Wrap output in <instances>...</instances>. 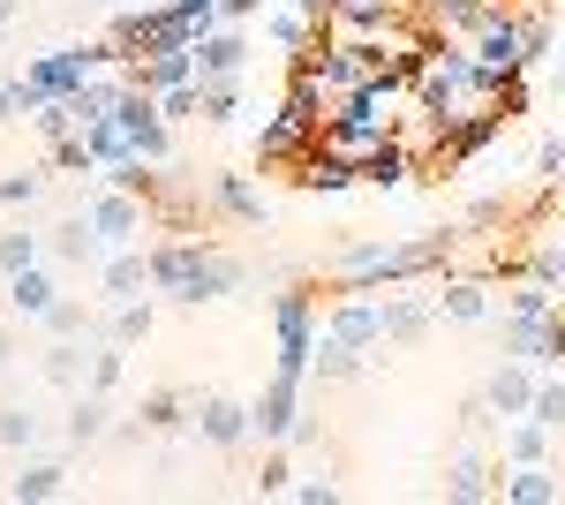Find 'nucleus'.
<instances>
[{
  "instance_id": "1",
  "label": "nucleus",
  "mask_w": 565,
  "mask_h": 505,
  "mask_svg": "<svg viewBox=\"0 0 565 505\" xmlns=\"http://www.w3.org/2000/svg\"><path fill=\"white\" fill-rule=\"evenodd\" d=\"M452 256V234H415V242H348V250L332 256L324 272L340 280V287H392V280H415V272H430Z\"/></svg>"
},
{
  "instance_id": "2",
  "label": "nucleus",
  "mask_w": 565,
  "mask_h": 505,
  "mask_svg": "<svg viewBox=\"0 0 565 505\" xmlns=\"http://www.w3.org/2000/svg\"><path fill=\"white\" fill-rule=\"evenodd\" d=\"M317 333H324V309H317V295H309V287L271 295V339H279V370H287V378H309Z\"/></svg>"
},
{
  "instance_id": "3",
  "label": "nucleus",
  "mask_w": 565,
  "mask_h": 505,
  "mask_svg": "<svg viewBox=\"0 0 565 505\" xmlns=\"http://www.w3.org/2000/svg\"><path fill=\"white\" fill-rule=\"evenodd\" d=\"M114 128L129 136V151L143 159V167H174V136H167V114H159V98L143 84H121V98H114Z\"/></svg>"
},
{
  "instance_id": "4",
  "label": "nucleus",
  "mask_w": 565,
  "mask_h": 505,
  "mask_svg": "<svg viewBox=\"0 0 565 505\" xmlns=\"http://www.w3.org/2000/svg\"><path fill=\"white\" fill-rule=\"evenodd\" d=\"M90 227L106 234V250H136V242H151V204H143V189H121V181H98L84 197Z\"/></svg>"
},
{
  "instance_id": "5",
  "label": "nucleus",
  "mask_w": 565,
  "mask_h": 505,
  "mask_svg": "<svg viewBox=\"0 0 565 505\" xmlns=\"http://www.w3.org/2000/svg\"><path fill=\"white\" fill-rule=\"evenodd\" d=\"M302 385H309V378L271 370V385L249 400V438H264V445H287V438H295V422H302Z\"/></svg>"
},
{
  "instance_id": "6",
  "label": "nucleus",
  "mask_w": 565,
  "mask_h": 505,
  "mask_svg": "<svg viewBox=\"0 0 565 505\" xmlns=\"http://www.w3.org/2000/svg\"><path fill=\"white\" fill-rule=\"evenodd\" d=\"M324 333H332V339H348L354 355L385 347V295H370V287H348V295L324 309Z\"/></svg>"
},
{
  "instance_id": "7",
  "label": "nucleus",
  "mask_w": 565,
  "mask_h": 505,
  "mask_svg": "<svg viewBox=\"0 0 565 505\" xmlns=\"http://www.w3.org/2000/svg\"><path fill=\"white\" fill-rule=\"evenodd\" d=\"M45 256H53V264H68V272H98V264H106V234L90 227L84 204L61 211V219L45 227Z\"/></svg>"
},
{
  "instance_id": "8",
  "label": "nucleus",
  "mask_w": 565,
  "mask_h": 505,
  "mask_svg": "<svg viewBox=\"0 0 565 505\" xmlns=\"http://www.w3.org/2000/svg\"><path fill=\"white\" fill-rule=\"evenodd\" d=\"M189 430L218 445V453H234V445H249V400H234V392H204L196 408H189Z\"/></svg>"
},
{
  "instance_id": "9",
  "label": "nucleus",
  "mask_w": 565,
  "mask_h": 505,
  "mask_svg": "<svg viewBox=\"0 0 565 505\" xmlns=\"http://www.w3.org/2000/svg\"><path fill=\"white\" fill-rule=\"evenodd\" d=\"M332 39H399V0H324Z\"/></svg>"
},
{
  "instance_id": "10",
  "label": "nucleus",
  "mask_w": 565,
  "mask_h": 505,
  "mask_svg": "<svg viewBox=\"0 0 565 505\" xmlns=\"http://www.w3.org/2000/svg\"><path fill=\"white\" fill-rule=\"evenodd\" d=\"M90 280H98V309L151 295V242H136V250H106V264H98Z\"/></svg>"
},
{
  "instance_id": "11",
  "label": "nucleus",
  "mask_w": 565,
  "mask_h": 505,
  "mask_svg": "<svg viewBox=\"0 0 565 505\" xmlns=\"http://www.w3.org/2000/svg\"><path fill=\"white\" fill-rule=\"evenodd\" d=\"M535 378H543L535 362H521V355H505V362H498V370L482 378V408H490L498 422L527 415V408H535Z\"/></svg>"
},
{
  "instance_id": "12",
  "label": "nucleus",
  "mask_w": 565,
  "mask_h": 505,
  "mask_svg": "<svg viewBox=\"0 0 565 505\" xmlns=\"http://www.w3.org/2000/svg\"><path fill=\"white\" fill-rule=\"evenodd\" d=\"M565 483L551 461H498V505H558Z\"/></svg>"
},
{
  "instance_id": "13",
  "label": "nucleus",
  "mask_w": 565,
  "mask_h": 505,
  "mask_svg": "<svg viewBox=\"0 0 565 505\" xmlns=\"http://www.w3.org/2000/svg\"><path fill=\"white\" fill-rule=\"evenodd\" d=\"M15 505H45V498H68V461H45V453H15V475L0 483Z\"/></svg>"
},
{
  "instance_id": "14",
  "label": "nucleus",
  "mask_w": 565,
  "mask_h": 505,
  "mask_svg": "<svg viewBox=\"0 0 565 505\" xmlns=\"http://www.w3.org/2000/svg\"><path fill=\"white\" fill-rule=\"evenodd\" d=\"M295 181H302L309 197H340V189H354L362 173H354V159H348V151H332V144L317 136V144H309L302 159H295Z\"/></svg>"
},
{
  "instance_id": "15",
  "label": "nucleus",
  "mask_w": 565,
  "mask_h": 505,
  "mask_svg": "<svg viewBox=\"0 0 565 505\" xmlns=\"http://www.w3.org/2000/svg\"><path fill=\"white\" fill-rule=\"evenodd\" d=\"M242 69H249V31L242 23L196 31V76H242Z\"/></svg>"
},
{
  "instance_id": "16",
  "label": "nucleus",
  "mask_w": 565,
  "mask_h": 505,
  "mask_svg": "<svg viewBox=\"0 0 565 505\" xmlns=\"http://www.w3.org/2000/svg\"><path fill=\"white\" fill-rule=\"evenodd\" d=\"M309 144H317V122H302L295 106H279V114L257 128V159H264V167H287V159H302Z\"/></svg>"
},
{
  "instance_id": "17",
  "label": "nucleus",
  "mask_w": 565,
  "mask_h": 505,
  "mask_svg": "<svg viewBox=\"0 0 565 505\" xmlns=\"http://www.w3.org/2000/svg\"><path fill=\"white\" fill-rule=\"evenodd\" d=\"M61 438L84 453V445H98V438H114V392H68V422H61Z\"/></svg>"
},
{
  "instance_id": "18",
  "label": "nucleus",
  "mask_w": 565,
  "mask_h": 505,
  "mask_svg": "<svg viewBox=\"0 0 565 505\" xmlns=\"http://www.w3.org/2000/svg\"><path fill=\"white\" fill-rule=\"evenodd\" d=\"M498 355H521V362H535V370H551V317L505 309V317H498Z\"/></svg>"
},
{
  "instance_id": "19",
  "label": "nucleus",
  "mask_w": 565,
  "mask_h": 505,
  "mask_svg": "<svg viewBox=\"0 0 565 505\" xmlns=\"http://www.w3.org/2000/svg\"><path fill=\"white\" fill-rule=\"evenodd\" d=\"M0 287H8V317H15V325H39L45 309L61 302V287H53V272H45V264H31V272H8Z\"/></svg>"
},
{
  "instance_id": "20",
  "label": "nucleus",
  "mask_w": 565,
  "mask_h": 505,
  "mask_svg": "<svg viewBox=\"0 0 565 505\" xmlns=\"http://www.w3.org/2000/svg\"><path fill=\"white\" fill-rule=\"evenodd\" d=\"M354 173H362V189H407V181H415V151H407V144H399V128H392L377 151H362V159H354Z\"/></svg>"
},
{
  "instance_id": "21",
  "label": "nucleus",
  "mask_w": 565,
  "mask_h": 505,
  "mask_svg": "<svg viewBox=\"0 0 565 505\" xmlns=\"http://www.w3.org/2000/svg\"><path fill=\"white\" fill-rule=\"evenodd\" d=\"M39 378L53 385V392H84L90 385V339H45Z\"/></svg>"
},
{
  "instance_id": "22",
  "label": "nucleus",
  "mask_w": 565,
  "mask_h": 505,
  "mask_svg": "<svg viewBox=\"0 0 565 505\" xmlns=\"http://www.w3.org/2000/svg\"><path fill=\"white\" fill-rule=\"evenodd\" d=\"M264 39L279 45V53H302V45L332 39V31H324V15H302V8H287V0H271V15H264Z\"/></svg>"
},
{
  "instance_id": "23",
  "label": "nucleus",
  "mask_w": 565,
  "mask_h": 505,
  "mask_svg": "<svg viewBox=\"0 0 565 505\" xmlns=\"http://www.w3.org/2000/svg\"><path fill=\"white\" fill-rule=\"evenodd\" d=\"M445 498H452V505H482V498H498V467L482 461V453H460V461L445 467Z\"/></svg>"
},
{
  "instance_id": "24",
  "label": "nucleus",
  "mask_w": 565,
  "mask_h": 505,
  "mask_svg": "<svg viewBox=\"0 0 565 505\" xmlns=\"http://www.w3.org/2000/svg\"><path fill=\"white\" fill-rule=\"evenodd\" d=\"M551 438H558V430H543L535 415L498 422V461H551Z\"/></svg>"
},
{
  "instance_id": "25",
  "label": "nucleus",
  "mask_w": 565,
  "mask_h": 505,
  "mask_svg": "<svg viewBox=\"0 0 565 505\" xmlns=\"http://www.w3.org/2000/svg\"><path fill=\"white\" fill-rule=\"evenodd\" d=\"M437 325V295H385V339H423Z\"/></svg>"
},
{
  "instance_id": "26",
  "label": "nucleus",
  "mask_w": 565,
  "mask_h": 505,
  "mask_svg": "<svg viewBox=\"0 0 565 505\" xmlns=\"http://www.w3.org/2000/svg\"><path fill=\"white\" fill-rule=\"evenodd\" d=\"M39 333H45V339H98V333H106V317H90V302L61 295V302L39 317Z\"/></svg>"
},
{
  "instance_id": "27",
  "label": "nucleus",
  "mask_w": 565,
  "mask_h": 505,
  "mask_svg": "<svg viewBox=\"0 0 565 505\" xmlns=\"http://www.w3.org/2000/svg\"><path fill=\"white\" fill-rule=\"evenodd\" d=\"M45 438V415L31 400H0V453H39Z\"/></svg>"
},
{
  "instance_id": "28",
  "label": "nucleus",
  "mask_w": 565,
  "mask_h": 505,
  "mask_svg": "<svg viewBox=\"0 0 565 505\" xmlns=\"http://www.w3.org/2000/svg\"><path fill=\"white\" fill-rule=\"evenodd\" d=\"M437 317H445V325H482V317H490V287H482V280H445Z\"/></svg>"
},
{
  "instance_id": "29",
  "label": "nucleus",
  "mask_w": 565,
  "mask_h": 505,
  "mask_svg": "<svg viewBox=\"0 0 565 505\" xmlns=\"http://www.w3.org/2000/svg\"><path fill=\"white\" fill-rule=\"evenodd\" d=\"M212 204L242 227H264V197L249 189V173H212Z\"/></svg>"
},
{
  "instance_id": "30",
  "label": "nucleus",
  "mask_w": 565,
  "mask_h": 505,
  "mask_svg": "<svg viewBox=\"0 0 565 505\" xmlns=\"http://www.w3.org/2000/svg\"><path fill=\"white\" fill-rule=\"evenodd\" d=\"M151 325H159V309H151V295L114 302V309H106V339H114V347H143V339H151Z\"/></svg>"
},
{
  "instance_id": "31",
  "label": "nucleus",
  "mask_w": 565,
  "mask_h": 505,
  "mask_svg": "<svg viewBox=\"0 0 565 505\" xmlns=\"http://www.w3.org/2000/svg\"><path fill=\"white\" fill-rule=\"evenodd\" d=\"M31 264H45V227H8L0 234V280L8 272H31Z\"/></svg>"
},
{
  "instance_id": "32",
  "label": "nucleus",
  "mask_w": 565,
  "mask_h": 505,
  "mask_svg": "<svg viewBox=\"0 0 565 505\" xmlns=\"http://www.w3.org/2000/svg\"><path fill=\"white\" fill-rule=\"evenodd\" d=\"M362 362H370V355H354L348 339H332V333H317V355H309V378H354V370H362Z\"/></svg>"
},
{
  "instance_id": "33",
  "label": "nucleus",
  "mask_w": 565,
  "mask_h": 505,
  "mask_svg": "<svg viewBox=\"0 0 565 505\" xmlns=\"http://www.w3.org/2000/svg\"><path fill=\"white\" fill-rule=\"evenodd\" d=\"M490 8H498V0H430V23L460 31V39H476L482 23H490Z\"/></svg>"
},
{
  "instance_id": "34",
  "label": "nucleus",
  "mask_w": 565,
  "mask_h": 505,
  "mask_svg": "<svg viewBox=\"0 0 565 505\" xmlns=\"http://www.w3.org/2000/svg\"><path fill=\"white\" fill-rule=\"evenodd\" d=\"M121 378H129V347H114V339L98 333L90 339V392H114Z\"/></svg>"
},
{
  "instance_id": "35",
  "label": "nucleus",
  "mask_w": 565,
  "mask_h": 505,
  "mask_svg": "<svg viewBox=\"0 0 565 505\" xmlns=\"http://www.w3.org/2000/svg\"><path fill=\"white\" fill-rule=\"evenodd\" d=\"M505 309H521V317H558V287H543V280H513V295H505Z\"/></svg>"
},
{
  "instance_id": "36",
  "label": "nucleus",
  "mask_w": 565,
  "mask_h": 505,
  "mask_svg": "<svg viewBox=\"0 0 565 505\" xmlns=\"http://www.w3.org/2000/svg\"><path fill=\"white\" fill-rule=\"evenodd\" d=\"M249 491H257V498H287V491H295V461H287V445H271V453H264V467H257V483H249Z\"/></svg>"
},
{
  "instance_id": "37",
  "label": "nucleus",
  "mask_w": 565,
  "mask_h": 505,
  "mask_svg": "<svg viewBox=\"0 0 565 505\" xmlns=\"http://www.w3.org/2000/svg\"><path fill=\"white\" fill-rule=\"evenodd\" d=\"M527 415L543 422V430H565V378H535V408Z\"/></svg>"
},
{
  "instance_id": "38",
  "label": "nucleus",
  "mask_w": 565,
  "mask_h": 505,
  "mask_svg": "<svg viewBox=\"0 0 565 505\" xmlns=\"http://www.w3.org/2000/svg\"><path fill=\"white\" fill-rule=\"evenodd\" d=\"M521 45H527V69H535V61H551V45H558V23H551L543 8H535V15H521Z\"/></svg>"
},
{
  "instance_id": "39",
  "label": "nucleus",
  "mask_w": 565,
  "mask_h": 505,
  "mask_svg": "<svg viewBox=\"0 0 565 505\" xmlns=\"http://www.w3.org/2000/svg\"><path fill=\"white\" fill-rule=\"evenodd\" d=\"M39 189H45V167H23V173H8L0 181V204L15 211V204H39Z\"/></svg>"
},
{
  "instance_id": "40",
  "label": "nucleus",
  "mask_w": 565,
  "mask_h": 505,
  "mask_svg": "<svg viewBox=\"0 0 565 505\" xmlns=\"http://www.w3.org/2000/svg\"><path fill=\"white\" fill-rule=\"evenodd\" d=\"M151 98H159V114H167V122H196V106H204L196 84H167V91H151Z\"/></svg>"
},
{
  "instance_id": "41",
  "label": "nucleus",
  "mask_w": 565,
  "mask_h": 505,
  "mask_svg": "<svg viewBox=\"0 0 565 505\" xmlns=\"http://www.w3.org/2000/svg\"><path fill=\"white\" fill-rule=\"evenodd\" d=\"M45 167H61V173H98V167H90V144H84V128H76V136H61Z\"/></svg>"
},
{
  "instance_id": "42",
  "label": "nucleus",
  "mask_w": 565,
  "mask_h": 505,
  "mask_svg": "<svg viewBox=\"0 0 565 505\" xmlns=\"http://www.w3.org/2000/svg\"><path fill=\"white\" fill-rule=\"evenodd\" d=\"M136 422H143V430H174V422H181V400H174V392H151V400L136 408Z\"/></svg>"
},
{
  "instance_id": "43",
  "label": "nucleus",
  "mask_w": 565,
  "mask_h": 505,
  "mask_svg": "<svg viewBox=\"0 0 565 505\" xmlns=\"http://www.w3.org/2000/svg\"><path fill=\"white\" fill-rule=\"evenodd\" d=\"M287 498H295V505H340V498H348V491H340L332 475H302V483H295Z\"/></svg>"
},
{
  "instance_id": "44",
  "label": "nucleus",
  "mask_w": 565,
  "mask_h": 505,
  "mask_svg": "<svg viewBox=\"0 0 565 505\" xmlns=\"http://www.w3.org/2000/svg\"><path fill=\"white\" fill-rule=\"evenodd\" d=\"M257 8H271V0H218V23H249Z\"/></svg>"
},
{
  "instance_id": "45",
  "label": "nucleus",
  "mask_w": 565,
  "mask_h": 505,
  "mask_svg": "<svg viewBox=\"0 0 565 505\" xmlns=\"http://www.w3.org/2000/svg\"><path fill=\"white\" fill-rule=\"evenodd\" d=\"M23 106H15V84H0V122H15Z\"/></svg>"
},
{
  "instance_id": "46",
  "label": "nucleus",
  "mask_w": 565,
  "mask_h": 505,
  "mask_svg": "<svg viewBox=\"0 0 565 505\" xmlns=\"http://www.w3.org/2000/svg\"><path fill=\"white\" fill-rule=\"evenodd\" d=\"M551 91L565 98V53H551Z\"/></svg>"
},
{
  "instance_id": "47",
  "label": "nucleus",
  "mask_w": 565,
  "mask_h": 505,
  "mask_svg": "<svg viewBox=\"0 0 565 505\" xmlns=\"http://www.w3.org/2000/svg\"><path fill=\"white\" fill-rule=\"evenodd\" d=\"M8 362H15V339H8V333H0V370H8Z\"/></svg>"
},
{
  "instance_id": "48",
  "label": "nucleus",
  "mask_w": 565,
  "mask_h": 505,
  "mask_svg": "<svg viewBox=\"0 0 565 505\" xmlns=\"http://www.w3.org/2000/svg\"><path fill=\"white\" fill-rule=\"evenodd\" d=\"M15 8H23V0H0V23H15Z\"/></svg>"
},
{
  "instance_id": "49",
  "label": "nucleus",
  "mask_w": 565,
  "mask_h": 505,
  "mask_svg": "<svg viewBox=\"0 0 565 505\" xmlns=\"http://www.w3.org/2000/svg\"><path fill=\"white\" fill-rule=\"evenodd\" d=\"M0 45H8V23H0Z\"/></svg>"
}]
</instances>
